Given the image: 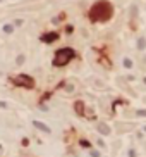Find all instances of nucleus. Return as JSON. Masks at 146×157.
<instances>
[{"mask_svg":"<svg viewBox=\"0 0 146 157\" xmlns=\"http://www.w3.org/2000/svg\"><path fill=\"white\" fill-rule=\"evenodd\" d=\"M124 66H125V67H132V62H131V59H124Z\"/></svg>","mask_w":146,"mask_h":157,"instance_id":"9","label":"nucleus"},{"mask_svg":"<svg viewBox=\"0 0 146 157\" xmlns=\"http://www.w3.org/2000/svg\"><path fill=\"white\" fill-rule=\"evenodd\" d=\"M33 125H35V128H38V130L43 131V133H50V128H48L47 125H43L41 121H35Z\"/></svg>","mask_w":146,"mask_h":157,"instance_id":"4","label":"nucleus"},{"mask_svg":"<svg viewBox=\"0 0 146 157\" xmlns=\"http://www.w3.org/2000/svg\"><path fill=\"white\" fill-rule=\"evenodd\" d=\"M0 2H2V0H0Z\"/></svg>","mask_w":146,"mask_h":157,"instance_id":"16","label":"nucleus"},{"mask_svg":"<svg viewBox=\"0 0 146 157\" xmlns=\"http://www.w3.org/2000/svg\"><path fill=\"white\" fill-rule=\"evenodd\" d=\"M14 83H16V85H21V87H26V88L33 87V80L26 74H19L17 78H14Z\"/></svg>","mask_w":146,"mask_h":157,"instance_id":"3","label":"nucleus"},{"mask_svg":"<svg viewBox=\"0 0 146 157\" xmlns=\"http://www.w3.org/2000/svg\"><path fill=\"white\" fill-rule=\"evenodd\" d=\"M98 131L101 133V135H110V128L105 125V123H100L98 125Z\"/></svg>","mask_w":146,"mask_h":157,"instance_id":"5","label":"nucleus"},{"mask_svg":"<svg viewBox=\"0 0 146 157\" xmlns=\"http://www.w3.org/2000/svg\"><path fill=\"white\" fill-rule=\"evenodd\" d=\"M74 57V50L71 49H62L58 50L57 54H55V59H53V64L55 66H65L69 60Z\"/></svg>","mask_w":146,"mask_h":157,"instance_id":"2","label":"nucleus"},{"mask_svg":"<svg viewBox=\"0 0 146 157\" xmlns=\"http://www.w3.org/2000/svg\"><path fill=\"white\" fill-rule=\"evenodd\" d=\"M55 38H57V35H48V36H45V40L50 42V40H55Z\"/></svg>","mask_w":146,"mask_h":157,"instance_id":"10","label":"nucleus"},{"mask_svg":"<svg viewBox=\"0 0 146 157\" xmlns=\"http://www.w3.org/2000/svg\"><path fill=\"white\" fill-rule=\"evenodd\" d=\"M24 60H26V57H24V55H17V59H16V64L17 66H21V64H24Z\"/></svg>","mask_w":146,"mask_h":157,"instance_id":"8","label":"nucleus"},{"mask_svg":"<svg viewBox=\"0 0 146 157\" xmlns=\"http://www.w3.org/2000/svg\"><path fill=\"white\" fill-rule=\"evenodd\" d=\"M138 116H144L146 118V111H138Z\"/></svg>","mask_w":146,"mask_h":157,"instance_id":"11","label":"nucleus"},{"mask_svg":"<svg viewBox=\"0 0 146 157\" xmlns=\"http://www.w3.org/2000/svg\"><path fill=\"white\" fill-rule=\"evenodd\" d=\"M12 31H14V24H5V26H4V33L11 35Z\"/></svg>","mask_w":146,"mask_h":157,"instance_id":"6","label":"nucleus"},{"mask_svg":"<svg viewBox=\"0 0 146 157\" xmlns=\"http://www.w3.org/2000/svg\"><path fill=\"white\" fill-rule=\"evenodd\" d=\"M91 157H100V154L98 152H91Z\"/></svg>","mask_w":146,"mask_h":157,"instance_id":"13","label":"nucleus"},{"mask_svg":"<svg viewBox=\"0 0 146 157\" xmlns=\"http://www.w3.org/2000/svg\"><path fill=\"white\" fill-rule=\"evenodd\" d=\"M129 155H131V157H134V152L131 150V152H129Z\"/></svg>","mask_w":146,"mask_h":157,"instance_id":"14","label":"nucleus"},{"mask_svg":"<svg viewBox=\"0 0 146 157\" xmlns=\"http://www.w3.org/2000/svg\"><path fill=\"white\" fill-rule=\"evenodd\" d=\"M7 107V104L5 102H0V109H5Z\"/></svg>","mask_w":146,"mask_h":157,"instance_id":"12","label":"nucleus"},{"mask_svg":"<svg viewBox=\"0 0 146 157\" xmlns=\"http://www.w3.org/2000/svg\"><path fill=\"white\" fill-rule=\"evenodd\" d=\"M144 62H146V59H144Z\"/></svg>","mask_w":146,"mask_h":157,"instance_id":"15","label":"nucleus"},{"mask_svg":"<svg viewBox=\"0 0 146 157\" xmlns=\"http://www.w3.org/2000/svg\"><path fill=\"white\" fill-rule=\"evenodd\" d=\"M112 16V7L107 4V2H100L96 5L93 7V11H91V17L93 19H98V21H105V19H108Z\"/></svg>","mask_w":146,"mask_h":157,"instance_id":"1","label":"nucleus"},{"mask_svg":"<svg viewBox=\"0 0 146 157\" xmlns=\"http://www.w3.org/2000/svg\"><path fill=\"white\" fill-rule=\"evenodd\" d=\"M146 47V38H139V40H138V49H144Z\"/></svg>","mask_w":146,"mask_h":157,"instance_id":"7","label":"nucleus"}]
</instances>
